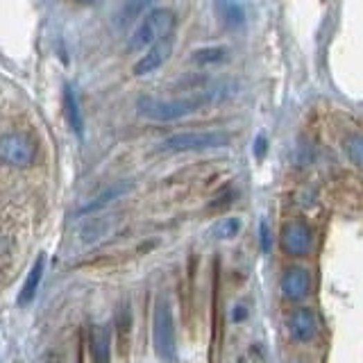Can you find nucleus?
Instances as JSON below:
<instances>
[{
  "label": "nucleus",
  "mask_w": 363,
  "mask_h": 363,
  "mask_svg": "<svg viewBox=\"0 0 363 363\" xmlns=\"http://www.w3.org/2000/svg\"><path fill=\"white\" fill-rule=\"evenodd\" d=\"M216 100V96L202 94V96H184V98H157V96H141L136 100V112L141 116L157 121V123H172L179 118H186L202 109L204 105Z\"/></svg>",
  "instance_id": "nucleus-1"
},
{
  "label": "nucleus",
  "mask_w": 363,
  "mask_h": 363,
  "mask_svg": "<svg viewBox=\"0 0 363 363\" xmlns=\"http://www.w3.org/2000/svg\"><path fill=\"white\" fill-rule=\"evenodd\" d=\"M172 30H175V14H172L168 7H157V10L148 12L145 19H141V23L136 26L134 35L130 39L127 51L139 53L143 51V48H150L159 39L170 37Z\"/></svg>",
  "instance_id": "nucleus-2"
},
{
  "label": "nucleus",
  "mask_w": 363,
  "mask_h": 363,
  "mask_svg": "<svg viewBox=\"0 0 363 363\" xmlns=\"http://www.w3.org/2000/svg\"><path fill=\"white\" fill-rule=\"evenodd\" d=\"M152 343L154 352L163 363H175L177 359V336H175V320L168 300H159L154 307L152 318Z\"/></svg>",
  "instance_id": "nucleus-3"
},
{
  "label": "nucleus",
  "mask_w": 363,
  "mask_h": 363,
  "mask_svg": "<svg viewBox=\"0 0 363 363\" xmlns=\"http://www.w3.org/2000/svg\"><path fill=\"white\" fill-rule=\"evenodd\" d=\"M229 143V136L225 132L207 130V132H177L168 136L161 143V150L166 152H200V150H213Z\"/></svg>",
  "instance_id": "nucleus-4"
},
{
  "label": "nucleus",
  "mask_w": 363,
  "mask_h": 363,
  "mask_svg": "<svg viewBox=\"0 0 363 363\" xmlns=\"http://www.w3.org/2000/svg\"><path fill=\"white\" fill-rule=\"evenodd\" d=\"M37 159V145L32 139L19 132L0 136V161L14 168H28Z\"/></svg>",
  "instance_id": "nucleus-5"
},
{
  "label": "nucleus",
  "mask_w": 363,
  "mask_h": 363,
  "mask_svg": "<svg viewBox=\"0 0 363 363\" xmlns=\"http://www.w3.org/2000/svg\"><path fill=\"white\" fill-rule=\"evenodd\" d=\"M282 247L291 257H307L313 247V234L304 222H288L282 229Z\"/></svg>",
  "instance_id": "nucleus-6"
},
{
  "label": "nucleus",
  "mask_w": 363,
  "mask_h": 363,
  "mask_svg": "<svg viewBox=\"0 0 363 363\" xmlns=\"http://www.w3.org/2000/svg\"><path fill=\"white\" fill-rule=\"evenodd\" d=\"M172 53V37H166V39H159L157 44H152L148 48V53L134 64V76L136 78H143V76H150L154 73L159 66L166 64V60Z\"/></svg>",
  "instance_id": "nucleus-7"
},
{
  "label": "nucleus",
  "mask_w": 363,
  "mask_h": 363,
  "mask_svg": "<svg viewBox=\"0 0 363 363\" xmlns=\"http://www.w3.org/2000/svg\"><path fill=\"white\" fill-rule=\"evenodd\" d=\"M309 291H311V275H309L307 268L293 266V268H288L284 272V277H282V293L286 295L288 300L300 302V300L307 298Z\"/></svg>",
  "instance_id": "nucleus-8"
},
{
  "label": "nucleus",
  "mask_w": 363,
  "mask_h": 363,
  "mask_svg": "<svg viewBox=\"0 0 363 363\" xmlns=\"http://www.w3.org/2000/svg\"><path fill=\"white\" fill-rule=\"evenodd\" d=\"M89 357H91V363H109L112 361L109 327L91 325V329H89Z\"/></svg>",
  "instance_id": "nucleus-9"
},
{
  "label": "nucleus",
  "mask_w": 363,
  "mask_h": 363,
  "mask_svg": "<svg viewBox=\"0 0 363 363\" xmlns=\"http://www.w3.org/2000/svg\"><path fill=\"white\" fill-rule=\"evenodd\" d=\"M288 329H291V336L298 343H309L311 338H316L318 334V320L316 313H313L309 307L298 309L291 316V323H288Z\"/></svg>",
  "instance_id": "nucleus-10"
},
{
  "label": "nucleus",
  "mask_w": 363,
  "mask_h": 363,
  "mask_svg": "<svg viewBox=\"0 0 363 363\" xmlns=\"http://www.w3.org/2000/svg\"><path fill=\"white\" fill-rule=\"evenodd\" d=\"M213 12L227 30H238L245 26V10L238 0H213Z\"/></svg>",
  "instance_id": "nucleus-11"
},
{
  "label": "nucleus",
  "mask_w": 363,
  "mask_h": 363,
  "mask_svg": "<svg viewBox=\"0 0 363 363\" xmlns=\"http://www.w3.org/2000/svg\"><path fill=\"white\" fill-rule=\"evenodd\" d=\"M64 112H66V121H69L71 130L82 139L85 136V116H82L78 96H76V91L71 89V85H64Z\"/></svg>",
  "instance_id": "nucleus-12"
},
{
  "label": "nucleus",
  "mask_w": 363,
  "mask_h": 363,
  "mask_svg": "<svg viewBox=\"0 0 363 363\" xmlns=\"http://www.w3.org/2000/svg\"><path fill=\"white\" fill-rule=\"evenodd\" d=\"M130 188H132L130 182H121V184H114V186L107 188V191H103L100 195H98L96 200H91L89 204H85V207H82L78 213H80V216H87V213H94L98 209H103V207H107V204H112L114 200H118V197L125 195Z\"/></svg>",
  "instance_id": "nucleus-13"
},
{
  "label": "nucleus",
  "mask_w": 363,
  "mask_h": 363,
  "mask_svg": "<svg viewBox=\"0 0 363 363\" xmlns=\"http://www.w3.org/2000/svg\"><path fill=\"white\" fill-rule=\"evenodd\" d=\"M44 254H39L37 263L32 266L30 275L26 279V284H23L21 293H19V304L21 307H28V304L37 298V291H39V284H41V277H44Z\"/></svg>",
  "instance_id": "nucleus-14"
},
{
  "label": "nucleus",
  "mask_w": 363,
  "mask_h": 363,
  "mask_svg": "<svg viewBox=\"0 0 363 363\" xmlns=\"http://www.w3.org/2000/svg\"><path fill=\"white\" fill-rule=\"evenodd\" d=\"M152 3H154V0H127V3L121 7V12L116 16V26L118 28L132 26V23H134L139 16L145 12V7L152 5Z\"/></svg>",
  "instance_id": "nucleus-15"
},
{
  "label": "nucleus",
  "mask_w": 363,
  "mask_h": 363,
  "mask_svg": "<svg viewBox=\"0 0 363 363\" xmlns=\"http://www.w3.org/2000/svg\"><path fill=\"white\" fill-rule=\"evenodd\" d=\"M116 329H118V341H121V352L125 354L127 350V336H130V329H132V311H130V304H121L118 313H116Z\"/></svg>",
  "instance_id": "nucleus-16"
},
{
  "label": "nucleus",
  "mask_w": 363,
  "mask_h": 363,
  "mask_svg": "<svg viewBox=\"0 0 363 363\" xmlns=\"http://www.w3.org/2000/svg\"><path fill=\"white\" fill-rule=\"evenodd\" d=\"M238 229H241V220L238 218H222L213 225V236L218 241H227V238H234L238 234Z\"/></svg>",
  "instance_id": "nucleus-17"
},
{
  "label": "nucleus",
  "mask_w": 363,
  "mask_h": 363,
  "mask_svg": "<svg viewBox=\"0 0 363 363\" xmlns=\"http://www.w3.org/2000/svg\"><path fill=\"white\" fill-rule=\"evenodd\" d=\"M227 60V51L225 48H200V51L193 53V62L195 64H218Z\"/></svg>",
  "instance_id": "nucleus-18"
},
{
  "label": "nucleus",
  "mask_w": 363,
  "mask_h": 363,
  "mask_svg": "<svg viewBox=\"0 0 363 363\" xmlns=\"http://www.w3.org/2000/svg\"><path fill=\"white\" fill-rule=\"evenodd\" d=\"M345 150H348L350 154V159L354 163H361V154H363V143H361V139L359 136H352L348 143H345Z\"/></svg>",
  "instance_id": "nucleus-19"
},
{
  "label": "nucleus",
  "mask_w": 363,
  "mask_h": 363,
  "mask_svg": "<svg viewBox=\"0 0 363 363\" xmlns=\"http://www.w3.org/2000/svg\"><path fill=\"white\" fill-rule=\"evenodd\" d=\"M259 236H261V250H263V252H270L272 243H270V229H268L266 222H261V227H259Z\"/></svg>",
  "instance_id": "nucleus-20"
},
{
  "label": "nucleus",
  "mask_w": 363,
  "mask_h": 363,
  "mask_svg": "<svg viewBox=\"0 0 363 363\" xmlns=\"http://www.w3.org/2000/svg\"><path fill=\"white\" fill-rule=\"evenodd\" d=\"M245 318H247V309H245V304H236V307L232 309V320H234V323H243Z\"/></svg>",
  "instance_id": "nucleus-21"
},
{
  "label": "nucleus",
  "mask_w": 363,
  "mask_h": 363,
  "mask_svg": "<svg viewBox=\"0 0 363 363\" xmlns=\"http://www.w3.org/2000/svg\"><path fill=\"white\" fill-rule=\"evenodd\" d=\"M266 148H268V143H266V136H257V141H254V154H257L259 157V159H261V157L263 154H266Z\"/></svg>",
  "instance_id": "nucleus-22"
},
{
  "label": "nucleus",
  "mask_w": 363,
  "mask_h": 363,
  "mask_svg": "<svg viewBox=\"0 0 363 363\" xmlns=\"http://www.w3.org/2000/svg\"><path fill=\"white\" fill-rule=\"evenodd\" d=\"M238 363H247V361H245V359H241V361H238Z\"/></svg>",
  "instance_id": "nucleus-23"
}]
</instances>
